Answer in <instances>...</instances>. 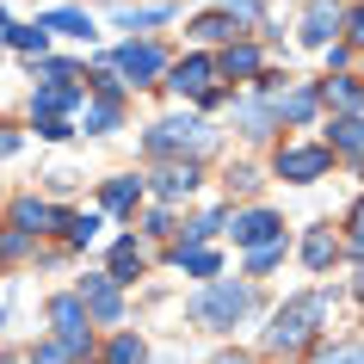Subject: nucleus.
Listing matches in <instances>:
<instances>
[{"label": "nucleus", "mask_w": 364, "mask_h": 364, "mask_svg": "<svg viewBox=\"0 0 364 364\" xmlns=\"http://www.w3.org/2000/svg\"><path fill=\"white\" fill-rule=\"evenodd\" d=\"M327 315H333V296H327V290H303V296H290V303L272 315V327L259 333V346H266L272 358H303L309 346L321 340Z\"/></svg>", "instance_id": "nucleus-1"}, {"label": "nucleus", "mask_w": 364, "mask_h": 364, "mask_svg": "<svg viewBox=\"0 0 364 364\" xmlns=\"http://www.w3.org/2000/svg\"><path fill=\"white\" fill-rule=\"evenodd\" d=\"M259 309V290H253V278H210V284L198 290L192 303H186V315H192L204 333H229V327H241Z\"/></svg>", "instance_id": "nucleus-2"}, {"label": "nucleus", "mask_w": 364, "mask_h": 364, "mask_svg": "<svg viewBox=\"0 0 364 364\" xmlns=\"http://www.w3.org/2000/svg\"><path fill=\"white\" fill-rule=\"evenodd\" d=\"M210 142H216V130L198 112H173V117H161V124L142 130V154L149 161H198Z\"/></svg>", "instance_id": "nucleus-3"}, {"label": "nucleus", "mask_w": 364, "mask_h": 364, "mask_svg": "<svg viewBox=\"0 0 364 364\" xmlns=\"http://www.w3.org/2000/svg\"><path fill=\"white\" fill-rule=\"evenodd\" d=\"M50 340H56L75 364H93V321H87V309H80L75 290L50 296Z\"/></svg>", "instance_id": "nucleus-4"}, {"label": "nucleus", "mask_w": 364, "mask_h": 364, "mask_svg": "<svg viewBox=\"0 0 364 364\" xmlns=\"http://www.w3.org/2000/svg\"><path fill=\"white\" fill-rule=\"evenodd\" d=\"M112 68L124 87H161V75H167V50L149 38H130V43H117L112 50Z\"/></svg>", "instance_id": "nucleus-5"}, {"label": "nucleus", "mask_w": 364, "mask_h": 364, "mask_svg": "<svg viewBox=\"0 0 364 364\" xmlns=\"http://www.w3.org/2000/svg\"><path fill=\"white\" fill-rule=\"evenodd\" d=\"M327 167H333V154L321 142H284V149L272 154V173L284 186H315V179H327Z\"/></svg>", "instance_id": "nucleus-6"}, {"label": "nucleus", "mask_w": 364, "mask_h": 364, "mask_svg": "<svg viewBox=\"0 0 364 364\" xmlns=\"http://www.w3.org/2000/svg\"><path fill=\"white\" fill-rule=\"evenodd\" d=\"M198 186H204V161H154L149 179H142V192H154L161 204H179V198H192Z\"/></svg>", "instance_id": "nucleus-7"}, {"label": "nucleus", "mask_w": 364, "mask_h": 364, "mask_svg": "<svg viewBox=\"0 0 364 364\" xmlns=\"http://www.w3.org/2000/svg\"><path fill=\"white\" fill-rule=\"evenodd\" d=\"M216 80H223V75H216V56H210V50H192V56L167 62L161 87H167V93H179V99H204Z\"/></svg>", "instance_id": "nucleus-8"}, {"label": "nucleus", "mask_w": 364, "mask_h": 364, "mask_svg": "<svg viewBox=\"0 0 364 364\" xmlns=\"http://www.w3.org/2000/svg\"><path fill=\"white\" fill-rule=\"evenodd\" d=\"M75 296H80V309H87V321H99V327H124V290L112 284V272H87Z\"/></svg>", "instance_id": "nucleus-9"}, {"label": "nucleus", "mask_w": 364, "mask_h": 364, "mask_svg": "<svg viewBox=\"0 0 364 364\" xmlns=\"http://www.w3.org/2000/svg\"><path fill=\"white\" fill-rule=\"evenodd\" d=\"M56 223H62V210L50 204V198H38V192H25V198H13V204H6V229L31 235V241H43Z\"/></svg>", "instance_id": "nucleus-10"}, {"label": "nucleus", "mask_w": 364, "mask_h": 364, "mask_svg": "<svg viewBox=\"0 0 364 364\" xmlns=\"http://www.w3.org/2000/svg\"><path fill=\"white\" fill-rule=\"evenodd\" d=\"M229 229H235V247H272V241H284V216L278 210H259V204H253V210H235L229 216Z\"/></svg>", "instance_id": "nucleus-11"}, {"label": "nucleus", "mask_w": 364, "mask_h": 364, "mask_svg": "<svg viewBox=\"0 0 364 364\" xmlns=\"http://www.w3.org/2000/svg\"><path fill=\"white\" fill-rule=\"evenodd\" d=\"M340 25H346V6H340V0H309L303 31H296V38H303L309 50H327V43H340Z\"/></svg>", "instance_id": "nucleus-12"}, {"label": "nucleus", "mask_w": 364, "mask_h": 364, "mask_svg": "<svg viewBox=\"0 0 364 364\" xmlns=\"http://www.w3.org/2000/svg\"><path fill=\"white\" fill-rule=\"evenodd\" d=\"M75 105H87L80 80H43V87H31V117H68Z\"/></svg>", "instance_id": "nucleus-13"}, {"label": "nucleus", "mask_w": 364, "mask_h": 364, "mask_svg": "<svg viewBox=\"0 0 364 364\" xmlns=\"http://www.w3.org/2000/svg\"><path fill=\"white\" fill-rule=\"evenodd\" d=\"M315 93H321V105L333 117H364V80L358 75H327V80H315Z\"/></svg>", "instance_id": "nucleus-14"}, {"label": "nucleus", "mask_w": 364, "mask_h": 364, "mask_svg": "<svg viewBox=\"0 0 364 364\" xmlns=\"http://www.w3.org/2000/svg\"><path fill=\"white\" fill-rule=\"evenodd\" d=\"M272 112H278V124H315V112H321V93H315V80H290L284 93L272 99Z\"/></svg>", "instance_id": "nucleus-15"}, {"label": "nucleus", "mask_w": 364, "mask_h": 364, "mask_svg": "<svg viewBox=\"0 0 364 364\" xmlns=\"http://www.w3.org/2000/svg\"><path fill=\"white\" fill-rule=\"evenodd\" d=\"M216 75H229V80H259V75H266V56H259V43H253V38L223 43V56H216Z\"/></svg>", "instance_id": "nucleus-16"}, {"label": "nucleus", "mask_w": 364, "mask_h": 364, "mask_svg": "<svg viewBox=\"0 0 364 364\" xmlns=\"http://www.w3.org/2000/svg\"><path fill=\"white\" fill-rule=\"evenodd\" d=\"M321 149L333 154V161H364V117H327Z\"/></svg>", "instance_id": "nucleus-17"}, {"label": "nucleus", "mask_w": 364, "mask_h": 364, "mask_svg": "<svg viewBox=\"0 0 364 364\" xmlns=\"http://www.w3.org/2000/svg\"><path fill=\"white\" fill-rule=\"evenodd\" d=\"M38 31H50V38H80V43H93V38H99L93 13H80V6H56V13H38Z\"/></svg>", "instance_id": "nucleus-18"}, {"label": "nucleus", "mask_w": 364, "mask_h": 364, "mask_svg": "<svg viewBox=\"0 0 364 364\" xmlns=\"http://www.w3.org/2000/svg\"><path fill=\"white\" fill-rule=\"evenodd\" d=\"M235 124H241V136L247 142H266L272 130H278V112H272V99H235Z\"/></svg>", "instance_id": "nucleus-19"}, {"label": "nucleus", "mask_w": 364, "mask_h": 364, "mask_svg": "<svg viewBox=\"0 0 364 364\" xmlns=\"http://www.w3.org/2000/svg\"><path fill=\"white\" fill-rule=\"evenodd\" d=\"M296 253H303V266H309V272H333L346 247H340V235H333V229H309Z\"/></svg>", "instance_id": "nucleus-20"}, {"label": "nucleus", "mask_w": 364, "mask_h": 364, "mask_svg": "<svg viewBox=\"0 0 364 364\" xmlns=\"http://www.w3.org/2000/svg\"><path fill=\"white\" fill-rule=\"evenodd\" d=\"M142 272H149V253H142V241H136V235H124V241L112 247V284L124 290V284H136Z\"/></svg>", "instance_id": "nucleus-21"}, {"label": "nucleus", "mask_w": 364, "mask_h": 364, "mask_svg": "<svg viewBox=\"0 0 364 364\" xmlns=\"http://www.w3.org/2000/svg\"><path fill=\"white\" fill-rule=\"evenodd\" d=\"M56 229H62V241H68L75 253H87L99 241V229H105V216H99V210H62Z\"/></svg>", "instance_id": "nucleus-22"}, {"label": "nucleus", "mask_w": 364, "mask_h": 364, "mask_svg": "<svg viewBox=\"0 0 364 364\" xmlns=\"http://www.w3.org/2000/svg\"><path fill=\"white\" fill-rule=\"evenodd\" d=\"M124 124V93H87V136H112Z\"/></svg>", "instance_id": "nucleus-23"}, {"label": "nucleus", "mask_w": 364, "mask_h": 364, "mask_svg": "<svg viewBox=\"0 0 364 364\" xmlns=\"http://www.w3.org/2000/svg\"><path fill=\"white\" fill-rule=\"evenodd\" d=\"M99 204H105V210H117V216H136V204H142V179H136V173L105 179V186H99Z\"/></svg>", "instance_id": "nucleus-24"}, {"label": "nucleus", "mask_w": 364, "mask_h": 364, "mask_svg": "<svg viewBox=\"0 0 364 364\" xmlns=\"http://www.w3.org/2000/svg\"><path fill=\"white\" fill-rule=\"evenodd\" d=\"M198 43H235L241 38V25H235V13H223V6H210V13H198L192 25H186Z\"/></svg>", "instance_id": "nucleus-25"}, {"label": "nucleus", "mask_w": 364, "mask_h": 364, "mask_svg": "<svg viewBox=\"0 0 364 364\" xmlns=\"http://www.w3.org/2000/svg\"><path fill=\"white\" fill-rule=\"evenodd\" d=\"M99 364H149V340L130 333V327H117L112 340H105V358H99Z\"/></svg>", "instance_id": "nucleus-26"}, {"label": "nucleus", "mask_w": 364, "mask_h": 364, "mask_svg": "<svg viewBox=\"0 0 364 364\" xmlns=\"http://www.w3.org/2000/svg\"><path fill=\"white\" fill-rule=\"evenodd\" d=\"M229 216H235V210H223V204H216V210H204L198 223H186V235H179L173 247H204V241H216V235L229 229Z\"/></svg>", "instance_id": "nucleus-27"}, {"label": "nucleus", "mask_w": 364, "mask_h": 364, "mask_svg": "<svg viewBox=\"0 0 364 364\" xmlns=\"http://www.w3.org/2000/svg\"><path fill=\"white\" fill-rule=\"evenodd\" d=\"M173 266H179V272H192V278H204V284H210L216 272H223V253H210V247H173Z\"/></svg>", "instance_id": "nucleus-28"}, {"label": "nucleus", "mask_w": 364, "mask_h": 364, "mask_svg": "<svg viewBox=\"0 0 364 364\" xmlns=\"http://www.w3.org/2000/svg\"><path fill=\"white\" fill-rule=\"evenodd\" d=\"M6 43H13L19 56H31V62L50 56V31H38V19H31V25H13V31H6Z\"/></svg>", "instance_id": "nucleus-29"}, {"label": "nucleus", "mask_w": 364, "mask_h": 364, "mask_svg": "<svg viewBox=\"0 0 364 364\" xmlns=\"http://www.w3.org/2000/svg\"><path fill=\"white\" fill-rule=\"evenodd\" d=\"M173 6H117V25L124 31H154V25H167Z\"/></svg>", "instance_id": "nucleus-30"}, {"label": "nucleus", "mask_w": 364, "mask_h": 364, "mask_svg": "<svg viewBox=\"0 0 364 364\" xmlns=\"http://www.w3.org/2000/svg\"><path fill=\"white\" fill-rule=\"evenodd\" d=\"M284 253H290V241H272V247H253V253H247V278H266V272H278V266H284Z\"/></svg>", "instance_id": "nucleus-31"}, {"label": "nucleus", "mask_w": 364, "mask_h": 364, "mask_svg": "<svg viewBox=\"0 0 364 364\" xmlns=\"http://www.w3.org/2000/svg\"><path fill=\"white\" fill-rule=\"evenodd\" d=\"M31 253H38V241H31V235L0 229V266H19V259H31Z\"/></svg>", "instance_id": "nucleus-32"}, {"label": "nucleus", "mask_w": 364, "mask_h": 364, "mask_svg": "<svg viewBox=\"0 0 364 364\" xmlns=\"http://www.w3.org/2000/svg\"><path fill=\"white\" fill-rule=\"evenodd\" d=\"M340 247H346V253H358V259H364V198L352 204V216H346V235H340Z\"/></svg>", "instance_id": "nucleus-33"}, {"label": "nucleus", "mask_w": 364, "mask_h": 364, "mask_svg": "<svg viewBox=\"0 0 364 364\" xmlns=\"http://www.w3.org/2000/svg\"><path fill=\"white\" fill-rule=\"evenodd\" d=\"M253 186H259V173H253L247 161H241V167H229V173H223V192H229V198H247Z\"/></svg>", "instance_id": "nucleus-34"}, {"label": "nucleus", "mask_w": 364, "mask_h": 364, "mask_svg": "<svg viewBox=\"0 0 364 364\" xmlns=\"http://www.w3.org/2000/svg\"><path fill=\"white\" fill-rule=\"evenodd\" d=\"M31 130H38L43 142H68V136H75V124H68V117H31Z\"/></svg>", "instance_id": "nucleus-35"}, {"label": "nucleus", "mask_w": 364, "mask_h": 364, "mask_svg": "<svg viewBox=\"0 0 364 364\" xmlns=\"http://www.w3.org/2000/svg\"><path fill=\"white\" fill-rule=\"evenodd\" d=\"M340 38L352 43V50H364V0H358V6H346V25H340Z\"/></svg>", "instance_id": "nucleus-36"}, {"label": "nucleus", "mask_w": 364, "mask_h": 364, "mask_svg": "<svg viewBox=\"0 0 364 364\" xmlns=\"http://www.w3.org/2000/svg\"><path fill=\"white\" fill-rule=\"evenodd\" d=\"M315 364H364V346H358V340H346V346H327V352H321Z\"/></svg>", "instance_id": "nucleus-37"}, {"label": "nucleus", "mask_w": 364, "mask_h": 364, "mask_svg": "<svg viewBox=\"0 0 364 364\" xmlns=\"http://www.w3.org/2000/svg\"><path fill=\"white\" fill-rule=\"evenodd\" d=\"M142 235H161V241L173 235V210H167V204H154V210L142 216Z\"/></svg>", "instance_id": "nucleus-38"}, {"label": "nucleus", "mask_w": 364, "mask_h": 364, "mask_svg": "<svg viewBox=\"0 0 364 364\" xmlns=\"http://www.w3.org/2000/svg\"><path fill=\"white\" fill-rule=\"evenodd\" d=\"M25 358H31V364H75V358H68V352H62L56 340H38L31 352H25Z\"/></svg>", "instance_id": "nucleus-39"}, {"label": "nucleus", "mask_w": 364, "mask_h": 364, "mask_svg": "<svg viewBox=\"0 0 364 364\" xmlns=\"http://www.w3.org/2000/svg\"><path fill=\"white\" fill-rule=\"evenodd\" d=\"M321 56H327V75H346V62H352V56H358V50H352V43H327V50H321Z\"/></svg>", "instance_id": "nucleus-40"}, {"label": "nucleus", "mask_w": 364, "mask_h": 364, "mask_svg": "<svg viewBox=\"0 0 364 364\" xmlns=\"http://www.w3.org/2000/svg\"><path fill=\"white\" fill-rule=\"evenodd\" d=\"M13 149H19V130H6V124H0V161H6Z\"/></svg>", "instance_id": "nucleus-41"}, {"label": "nucleus", "mask_w": 364, "mask_h": 364, "mask_svg": "<svg viewBox=\"0 0 364 364\" xmlns=\"http://www.w3.org/2000/svg\"><path fill=\"white\" fill-rule=\"evenodd\" d=\"M210 364H253V358H247V352H216Z\"/></svg>", "instance_id": "nucleus-42"}, {"label": "nucleus", "mask_w": 364, "mask_h": 364, "mask_svg": "<svg viewBox=\"0 0 364 364\" xmlns=\"http://www.w3.org/2000/svg\"><path fill=\"white\" fill-rule=\"evenodd\" d=\"M0 364H31V358H25V352H0Z\"/></svg>", "instance_id": "nucleus-43"}, {"label": "nucleus", "mask_w": 364, "mask_h": 364, "mask_svg": "<svg viewBox=\"0 0 364 364\" xmlns=\"http://www.w3.org/2000/svg\"><path fill=\"white\" fill-rule=\"evenodd\" d=\"M6 31H13V13H6V6H0V38H6Z\"/></svg>", "instance_id": "nucleus-44"}, {"label": "nucleus", "mask_w": 364, "mask_h": 364, "mask_svg": "<svg viewBox=\"0 0 364 364\" xmlns=\"http://www.w3.org/2000/svg\"><path fill=\"white\" fill-rule=\"evenodd\" d=\"M358 296H364V272H358Z\"/></svg>", "instance_id": "nucleus-45"}, {"label": "nucleus", "mask_w": 364, "mask_h": 364, "mask_svg": "<svg viewBox=\"0 0 364 364\" xmlns=\"http://www.w3.org/2000/svg\"><path fill=\"white\" fill-rule=\"evenodd\" d=\"M0 327H6V309H0Z\"/></svg>", "instance_id": "nucleus-46"}]
</instances>
